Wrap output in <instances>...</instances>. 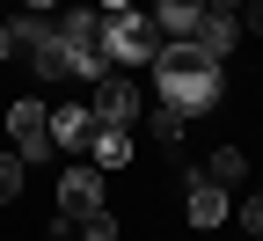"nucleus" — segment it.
Here are the masks:
<instances>
[{
  "label": "nucleus",
  "instance_id": "1",
  "mask_svg": "<svg viewBox=\"0 0 263 241\" xmlns=\"http://www.w3.org/2000/svg\"><path fill=\"white\" fill-rule=\"evenodd\" d=\"M146 73H154V95L168 102V110H183V117H212L219 95H227L219 66L197 51V44H161V59L146 66Z\"/></svg>",
  "mask_w": 263,
  "mask_h": 241
},
{
  "label": "nucleus",
  "instance_id": "2",
  "mask_svg": "<svg viewBox=\"0 0 263 241\" xmlns=\"http://www.w3.org/2000/svg\"><path fill=\"white\" fill-rule=\"evenodd\" d=\"M103 59L110 66H154L161 59V29L146 22V8L124 15V22H103Z\"/></svg>",
  "mask_w": 263,
  "mask_h": 241
},
{
  "label": "nucleus",
  "instance_id": "3",
  "mask_svg": "<svg viewBox=\"0 0 263 241\" xmlns=\"http://www.w3.org/2000/svg\"><path fill=\"white\" fill-rule=\"evenodd\" d=\"M139 110H146V95H139V81H132V73H103V81L88 88V117H95V124L132 132V124H139Z\"/></svg>",
  "mask_w": 263,
  "mask_h": 241
},
{
  "label": "nucleus",
  "instance_id": "4",
  "mask_svg": "<svg viewBox=\"0 0 263 241\" xmlns=\"http://www.w3.org/2000/svg\"><path fill=\"white\" fill-rule=\"evenodd\" d=\"M0 124H8V139H15V154H22V161H44V154H51V110H44L37 95L8 102V117H0Z\"/></svg>",
  "mask_w": 263,
  "mask_h": 241
},
{
  "label": "nucleus",
  "instance_id": "5",
  "mask_svg": "<svg viewBox=\"0 0 263 241\" xmlns=\"http://www.w3.org/2000/svg\"><path fill=\"white\" fill-rule=\"evenodd\" d=\"M88 212H103V168H66L59 176V219H88Z\"/></svg>",
  "mask_w": 263,
  "mask_h": 241
},
{
  "label": "nucleus",
  "instance_id": "6",
  "mask_svg": "<svg viewBox=\"0 0 263 241\" xmlns=\"http://www.w3.org/2000/svg\"><path fill=\"white\" fill-rule=\"evenodd\" d=\"M183 190H190V227H227V212H234V205H227V190L205 176V168H183Z\"/></svg>",
  "mask_w": 263,
  "mask_h": 241
},
{
  "label": "nucleus",
  "instance_id": "7",
  "mask_svg": "<svg viewBox=\"0 0 263 241\" xmlns=\"http://www.w3.org/2000/svg\"><path fill=\"white\" fill-rule=\"evenodd\" d=\"M146 22L161 29V44H190V37H197V22H205V0H154Z\"/></svg>",
  "mask_w": 263,
  "mask_h": 241
},
{
  "label": "nucleus",
  "instance_id": "8",
  "mask_svg": "<svg viewBox=\"0 0 263 241\" xmlns=\"http://www.w3.org/2000/svg\"><path fill=\"white\" fill-rule=\"evenodd\" d=\"M183 132H190V117L168 110V102H154V110H139L132 139H146V146H161V154H176V146H183Z\"/></svg>",
  "mask_w": 263,
  "mask_h": 241
},
{
  "label": "nucleus",
  "instance_id": "9",
  "mask_svg": "<svg viewBox=\"0 0 263 241\" xmlns=\"http://www.w3.org/2000/svg\"><path fill=\"white\" fill-rule=\"evenodd\" d=\"M88 139H95L88 102H59V110H51V146H66V154H88Z\"/></svg>",
  "mask_w": 263,
  "mask_h": 241
},
{
  "label": "nucleus",
  "instance_id": "10",
  "mask_svg": "<svg viewBox=\"0 0 263 241\" xmlns=\"http://www.w3.org/2000/svg\"><path fill=\"white\" fill-rule=\"evenodd\" d=\"M190 44L205 51L212 66H227V51L241 44V22H234V15H212V8H205V22H197V37H190Z\"/></svg>",
  "mask_w": 263,
  "mask_h": 241
},
{
  "label": "nucleus",
  "instance_id": "11",
  "mask_svg": "<svg viewBox=\"0 0 263 241\" xmlns=\"http://www.w3.org/2000/svg\"><path fill=\"white\" fill-rule=\"evenodd\" d=\"M44 44H51V15H29V8H15V15H8V51L29 66V51H44Z\"/></svg>",
  "mask_w": 263,
  "mask_h": 241
},
{
  "label": "nucleus",
  "instance_id": "12",
  "mask_svg": "<svg viewBox=\"0 0 263 241\" xmlns=\"http://www.w3.org/2000/svg\"><path fill=\"white\" fill-rule=\"evenodd\" d=\"M132 154H139V139L117 124H95V139H88V168H124Z\"/></svg>",
  "mask_w": 263,
  "mask_h": 241
},
{
  "label": "nucleus",
  "instance_id": "13",
  "mask_svg": "<svg viewBox=\"0 0 263 241\" xmlns=\"http://www.w3.org/2000/svg\"><path fill=\"white\" fill-rule=\"evenodd\" d=\"M205 176H212L219 190H227V183H241V176H249V154H241V146H219V154L205 161Z\"/></svg>",
  "mask_w": 263,
  "mask_h": 241
},
{
  "label": "nucleus",
  "instance_id": "14",
  "mask_svg": "<svg viewBox=\"0 0 263 241\" xmlns=\"http://www.w3.org/2000/svg\"><path fill=\"white\" fill-rule=\"evenodd\" d=\"M73 241H117V212L103 205V212H88V219H73Z\"/></svg>",
  "mask_w": 263,
  "mask_h": 241
},
{
  "label": "nucleus",
  "instance_id": "15",
  "mask_svg": "<svg viewBox=\"0 0 263 241\" xmlns=\"http://www.w3.org/2000/svg\"><path fill=\"white\" fill-rule=\"evenodd\" d=\"M22 176H29V161H22V154H0V205L22 197Z\"/></svg>",
  "mask_w": 263,
  "mask_h": 241
},
{
  "label": "nucleus",
  "instance_id": "16",
  "mask_svg": "<svg viewBox=\"0 0 263 241\" xmlns=\"http://www.w3.org/2000/svg\"><path fill=\"white\" fill-rule=\"evenodd\" d=\"M241 234H256V241H263V190L241 205Z\"/></svg>",
  "mask_w": 263,
  "mask_h": 241
},
{
  "label": "nucleus",
  "instance_id": "17",
  "mask_svg": "<svg viewBox=\"0 0 263 241\" xmlns=\"http://www.w3.org/2000/svg\"><path fill=\"white\" fill-rule=\"evenodd\" d=\"M22 8H29V15H59V0H22Z\"/></svg>",
  "mask_w": 263,
  "mask_h": 241
},
{
  "label": "nucleus",
  "instance_id": "18",
  "mask_svg": "<svg viewBox=\"0 0 263 241\" xmlns=\"http://www.w3.org/2000/svg\"><path fill=\"white\" fill-rule=\"evenodd\" d=\"M8 59H15V51H8V22H0V66H8Z\"/></svg>",
  "mask_w": 263,
  "mask_h": 241
},
{
  "label": "nucleus",
  "instance_id": "19",
  "mask_svg": "<svg viewBox=\"0 0 263 241\" xmlns=\"http://www.w3.org/2000/svg\"><path fill=\"white\" fill-rule=\"evenodd\" d=\"M59 8H88V0H59Z\"/></svg>",
  "mask_w": 263,
  "mask_h": 241
},
{
  "label": "nucleus",
  "instance_id": "20",
  "mask_svg": "<svg viewBox=\"0 0 263 241\" xmlns=\"http://www.w3.org/2000/svg\"><path fill=\"white\" fill-rule=\"evenodd\" d=\"M0 8H15V0H0Z\"/></svg>",
  "mask_w": 263,
  "mask_h": 241
}]
</instances>
